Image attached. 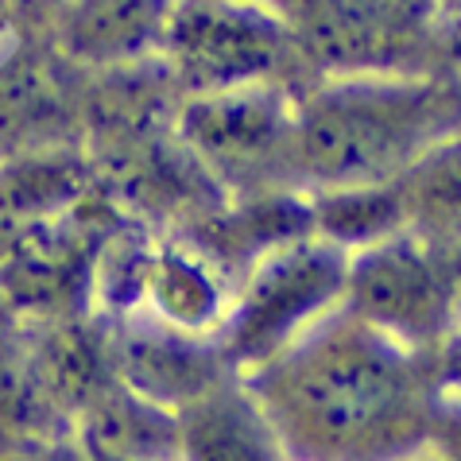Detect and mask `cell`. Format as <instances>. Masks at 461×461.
I'll list each match as a JSON object with an SVG mask.
<instances>
[{
	"label": "cell",
	"instance_id": "277c9868",
	"mask_svg": "<svg viewBox=\"0 0 461 461\" xmlns=\"http://www.w3.org/2000/svg\"><path fill=\"white\" fill-rule=\"evenodd\" d=\"M341 311L415 353L454 349V245L400 233L353 252L345 264Z\"/></svg>",
	"mask_w": 461,
	"mask_h": 461
},
{
	"label": "cell",
	"instance_id": "7a4b0ae2",
	"mask_svg": "<svg viewBox=\"0 0 461 461\" xmlns=\"http://www.w3.org/2000/svg\"><path fill=\"white\" fill-rule=\"evenodd\" d=\"M446 101L407 78H338L294 101L291 178L322 190L392 183L438 148Z\"/></svg>",
	"mask_w": 461,
	"mask_h": 461
},
{
	"label": "cell",
	"instance_id": "3957f363",
	"mask_svg": "<svg viewBox=\"0 0 461 461\" xmlns=\"http://www.w3.org/2000/svg\"><path fill=\"white\" fill-rule=\"evenodd\" d=\"M345 264L349 256L322 237H303L260 256L233 284V303L217 334L229 368L240 380L260 373L306 330L334 314L345 294Z\"/></svg>",
	"mask_w": 461,
	"mask_h": 461
},
{
	"label": "cell",
	"instance_id": "5bb4252c",
	"mask_svg": "<svg viewBox=\"0 0 461 461\" xmlns=\"http://www.w3.org/2000/svg\"><path fill=\"white\" fill-rule=\"evenodd\" d=\"M74 438L82 442V450L113 461H178L175 411L140 400L117 384V376L78 411Z\"/></svg>",
	"mask_w": 461,
	"mask_h": 461
},
{
	"label": "cell",
	"instance_id": "8fae6325",
	"mask_svg": "<svg viewBox=\"0 0 461 461\" xmlns=\"http://www.w3.org/2000/svg\"><path fill=\"white\" fill-rule=\"evenodd\" d=\"M175 419L178 461H287L279 434L240 376L213 384Z\"/></svg>",
	"mask_w": 461,
	"mask_h": 461
},
{
	"label": "cell",
	"instance_id": "9c48e42d",
	"mask_svg": "<svg viewBox=\"0 0 461 461\" xmlns=\"http://www.w3.org/2000/svg\"><path fill=\"white\" fill-rule=\"evenodd\" d=\"M178 237L221 267L229 284H237L260 256L284 249L291 240L314 237V213L311 198L299 190H267V194L217 202L206 213H198Z\"/></svg>",
	"mask_w": 461,
	"mask_h": 461
},
{
	"label": "cell",
	"instance_id": "ac0fdd59",
	"mask_svg": "<svg viewBox=\"0 0 461 461\" xmlns=\"http://www.w3.org/2000/svg\"><path fill=\"white\" fill-rule=\"evenodd\" d=\"M314 213V237L326 245L341 249L345 256L373 249L388 237L411 233V213L400 178L376 186H345V190H322L311 198Z\"/></svg>",
	"mask_w": 461,
	"mask_h": 461
},
{
	"label": "cell",
	"instance_id": "cb8c5ba5",
	"mask_svg": "<svg viewBox=\"0 0 461 461\" xmlns=\"http://www.w3.org/2000/svg\"><path fill=\"white\" fill-rule=\"evenodd\" d=\"M267 5H276V0H267Z\"/></svg>",
	"mask_w": 461,
	"mask_h": 461
},
{
	"label": "cell",
	"instance_id": "6da1fadb",
	"mask_svg": "<svg viewBox=\"0 0 461 461\" xmlns=\"http://www.w3.org/2000/svg\"><path fill=\"white\" fill-rule=\"evenodd\" d=\"M450 373L338 306L245 384L287 461H419L457 454Z\"/></svg>",
	"mask_w": 461,
	"mask_h": 461
},
{
	"label": "cell",
	"instance_id": "52a82bcc",
	"mask_svg": "<svg viewBox=\"0 0 461 461\" xmlns=\"http://www.w3.org/2000/svg\"><path fill=\"white\" fill-rule=\"evenodd\" d=\"M291 47L338 78H395L427 43V0H276Z\"/></svg>",
	"mask_w": 461,
	"mask_h": 461
},
{
	"label": "cell",
	"instance_id": "9a60e30c",
	"mask_svg": "<svg viewBox=\"0 0 461 461\" xmlns=\"http://www.w3.org/2000/svg\"><path fill=\"white\" fill-rule=\"evenodd\" d=\"M171 0H74L67 5L62 40L74 59L124 62L163 40Z\"/></svg>",
	"mask_w": 461,
	"mask_h": 461
},
{
	"label": "cell",
	"instance_id": "2e32d148",
	"mask_svg": "<svg viewBox=\"0 0 461 461\" xmlns=\"http://www.w3.org/2000/svg\"><path fill=\"white\" fill-rule=\"evenodd\" d=\"M62 121V82L55 70L28 50L12 47L0 59V159L59 148L55 132Z\"/></svg>",
	"mask_w": 461,
	"mask_h": 461
},
{
	"label": "cell",
	"instance_id": "7402d4cb",
	"mask_svg": "<svg viewBox=\"0 0 461 461\" xmlns=\"http://www.w3.org/2000/svg\"><path fill=\"white\" fill-rule=\"evenodd\" d=\"M89 454V450H86ZM89 461H113V457H101V454H89Z\"/></svg>",
	"mask_w": 461,
	"mask_h": 461
},
{
	"label": "cell",
	"instance_id": "4fadbf2b",
	"mask_svg": "<svg viewBox=\"0 0 461 461\" xmlns=\"http://www.w3.org/2000/svg\"><path fill=\"white\" fill-rule=\"evenodd\" d=\"M94 171L78 151L40 148L0 159V245L32 225L70 213L94 190Z\"/></svg>",
	"mask_w": 461,
	"mask_h": 461
},
{
	"label": "cell",
	"instance_id": "603a6c76",
	"mask_svg": "<svg viewBox=\"0 0 461 461\" xmlns=\"http://www.w3.org/2000/svg\"><path fill=\"white\" fill-rule=\"evenodd\" d=\"M59 5H74V0H59Z\"/></svg>",
	"mask_w": 461,
	"mask_h": 461
},
{
	"label": "cell",
	"instance_id": "44dd1931",
	"mask_svg": "<svg viewBox=\"0 0 461 461\" xmlns=\"http://www.w3.org/2000/svg\"><path fill=\"white\" fill-rule=\"evenodd\" d=\"M419 461H457V454H427V457H419Z\"/></svg>",
	"mask_w": 461,
	"mask_h": 461
},
{
	"label": "cell",
	"instance_id": "7c38bea8",
	"mask_svg": "<svg viewBox=\"0 0 461 461\" xmlns=\"http://www.w3.org/2000/svg\"><path fill=\"white\" fill-rule=\"evenodd\" d=\"M23 330H28V345L50 403L74 427L82 407L113 380L109 322H101L94 314H78Z\"/></svg>",
	"mask_w": 461,
	"mask_h": 461
},
{
	"label": "cell",
	"instance_id": "ffe728a7",
	"mask_svg": "<svg viewBox=\"0 0 461 461\" xmlns=\"http://www.w3.org/2000/svg\"><path fill=\"white\" fill-rule=\"evenodd\" d=\"M12 23H16V0H0V59L16 47V40H12Z\"/></svg>",
	"mask_w": 461,
	"mask_h": 461
},
{
	"label": "cell",
	"instance_id": "5b68a950",
	"mask_svg": "<svg viewBox=\"0 0 461 461\" xmlns=\"http://www.w3.org/2000/svg\"><path fill=\"white\" fill-rule=\"evenodd\" d=\"M294 97L276 82L202 89L178 109V140L229 198L291 190Z\"/></svg>",
	"mask_w": 461,
	"mask_h": 461
},
{
	"label": "cell",
	"instance_id": "30bf717a",
	"mask_svg": "<svg viewBox=\"0 0 461 461\" xmlns=\"http://www.w3.org/2000/svg\"><path fill=\"white\" fill-rule=\"evenodd\" d=\"M229 303H233V284L221 267L210 264L183 237L156 240L144 279V303L136 314H148L151 322L167 326L175 334L217 341Z\"/></svg>",
	"mask_w": 461,
	"mask_h": 461
},
{
	"label": "cell",
	"instance_id": "ba28073f",
	"mask_svg": "<svg viewBox=\"0 0 461 461\" xmlns=\"http://www.w3.org/2000/svg\"><path fill=\"white\" fill-rule=\"evenodd\" d=\"M109 361L117 384L167 411H183L213 384L237 376L217 341L175 334L151 322L148 314H132L109 326Z\"/></svg>",
	"mask_w": 461,
	"mask_h": 461
},
{
	"label": "cell",
	"instance_id": "8992f818",
	"mask_svg": "<svg viewBox=\"0 0 461 461\" xmlns=\"http://www.w3.org/2000/svg\"><path fill=\"white\" fill-rule=\"evenodd\" d=\"M159 47L194 94L272 82L294 55L284 12L267 0H171Z\"/></svg>",
	"mask_w": 461,
	"mask_h": 461
},
{
	"label": "cell",
	"instance_id": "d6986e66",
	"mask_svg": "<svg viewBox=\"0 0 461 461\" xmlns=\"http://www.w3.org/2000/svg\"><path fill=\"white\" fill-rule=\"evenodd\" d=\"M0 461H89L82 442L67 434L55 442H35V446H16V450H0Z\"/></svg>",
	"mask_w": 461,
	"mask_h": 461
},
{
	"label": "cell",
	"instance_id": "e0dca14e",
	"mask_svg": "<svg viewBox=\"0 0 461 461\" xmlns=\"http://www.w3.org/2000/svg\"><path fill=\"white\" fill-rule=\"evenodd\" d=\"M67 434H74V427L50 403L28 345V330L0 318V450L55 442Z\"/></svg>",
	"mask_w": 461,
	"mask_h": 461
}]
</instances>
